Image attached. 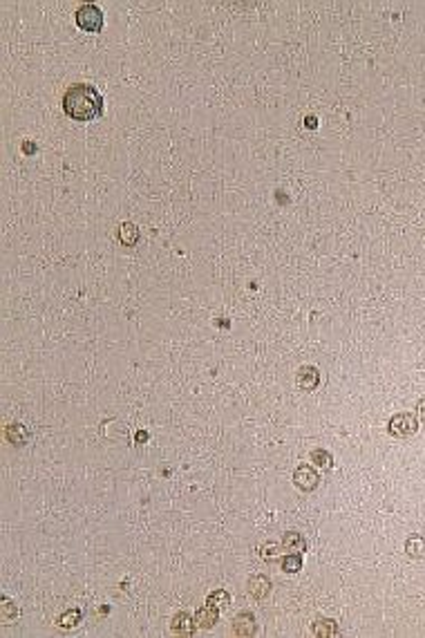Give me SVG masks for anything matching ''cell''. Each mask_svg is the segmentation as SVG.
Returning a JSON list of instances; mask_svg holds the SVG:
<instances>
[{
    "label": "cell",
    "instance_id": "cell-6",
    "mask_svg": "<svg viewBox=\"0 0 425 638\" xmlns=\"http://www.w3.org/2000/svg\"><path fill=\"white\" fill-rule=\"evenodd\" d=\"M215 621H217V609H213V607H204V609H199L195 616V623L204 629H211L215 625Z\"/></svg>",
    "mask_w": 425,
    "mask_h": 638
},
{
    "label": "cell",
    "instance_id": "cell-1",
    "mask_svg": "<svg viewBox=\"0 0 425 638\" xmlns=\"http://www.w3.org/2000/svg\"><path fill=\"white\" fill-rule=\"evenodd\" d=\"M63 110L70 119L88 124L103 114V96L94 85L74 83L63 96Z\"/></svg>",
    "mask_w": 425,
    "mask_h": 638
},
{
    "label": "cell",
    "instance_id": "cell-8",
    "mask_svg": "<svg viewBox=\"0 0 425 638\" xmlns=\"http://www.w3.org/2000/svg\"><path fill=\"white\" fill-rule=\"evenodd\" d=\"M269 580L267 578H262V575H255V578H251V582H249V589H251V593L260 600V598H264L269 593Z\"/></svg>",
    "mask_w": 425,
    "mask_h": 638
},
{
    "label": "cell",
    "instance_id": "cell-9",
    "mask_svg": "<svg viewBox=\"0 0 425 638\" xmlns=\"http://www.w3.org/2000/svg\"><path fill=\"white\" fill-rule=\"evenodd\" d=\"M298 383L302 385L305 390H313L318 383V372L313 370V367H302V370H300V376H298Z\"/></svg>",
    "mask_w": 425,
    "mask_h": 638
},
{
    "label": "cell",
    "instance_id": "cell-4",
    "mask_svg": "<svg viewBox=\"0 0 425 638\" xmlns=\"http://www.w3.org/2000/svg\"><path fill=\"white\" fill-rule=\"evenodd\" d=\"M295 484L305 490H311L318 484V475L309 468V466H302V468L295 470Z\"/></svg>",
    "mask_w": 425,
    "mask_h": 638
},
{
    "label": "cell",
    "instance_id": "cell-11",
    "mask_svg": "<svg viewBox=\"0 0 425 638\" xmlns=\"http://www.w3.org/2000/svg\"><path fill=\"white\" fill-rule=\"evenodd\" d=\"M229 603H231L229 593L221 591V589L208 596V607H213V609H224V607H229Z\"/></svg>",
    "mask_w": 425,
    "mask_h": 638
},
{
    "label": "cell",
    "instance_id": "cell-17",
    "mask_svg": "<svg viewBox=\"0 0 425 638\" xmlns=\"http://www.w3.org/2000/svg\"><path fill=\"white\" fill-rule=\"evenodd\" d=\"M262 557H264V560H269V562L278 560V557H280V547H278V544H267V547L262 549Z\"/></svg>",
    "mask_w": 425,
    "mask_h": 638
},
{
    "label": "cell",
    "instance_id": "cell-13",
    "mask_svg": "<svg viewBox=\"0 0 425 638\" xmlns=\"http://www.w3.org/2000/svg\"><path fill=\"white\" fill-rule=\"evenodd\" d=\"M313 631H316L318 636L329 638V636H334V634H336V625H334V623H329V621H322V623H316V627H313Z\"/></svg>",
    "mask_w": 425,
    "mask_h": 638
},
{
    "label": "cell",
    "instance_id": "cell-7",
    "mask_svg": "<svg viewBox=\"0 0 425 638\" xmlns=\"http://www.w3.org/2000/svg\"><path fill=\"white\" fill-rule=\"evenodd\" d=\"M233 625H235V634H237V636H251V634L255 631V627H253V618H251L249 613H239Z\"/></svg>",
    "mask_w": 425,
    "mask_h": 638
},
{
    "label": "cell",
    "instance_id": "cell-12",
    "mask_svg": "<svg viewBox=\"0 0 425 638\" xmlns=\"http://www.w3.org/2000/svg\"><path fill=\"white\" fill-rule=\"evenodd\" d=\"M137 235H139V231H137V226L134 224H123L121 226V242L123 244H132L137 242Z\"/></svg>",
    "mask_w": 425,
    "mask_h": 638
},
{
    "label": "cell",
    "instance_id": "cell-3",
    "mask_svg": "<svg viewBox=\"0 0 425 638\" xmlns=\"http://www.w3.org/2000/svg\"><path fill=\"white\" fill-rule=\"evenodd\" d=\"M390 430H392L394 434H398V437H403V434H412V432L416 430V423H414V419H412V416H408V414H398V416H394V419H392Z\"/></svg>",
    "mask_w": 425,
    "mask_h": 638
},
{
    "label": "cell",
    "instance_id": "cell-16",
    "mask_svg": "<svg viewBox=\"0 0 425 638\" xmlns=\"http://www.w3.org/2000/svg\"><path fill=\"white\" fill-rule=\"evenodd\" d=\"M425 551V542L421 537H412L410 542H408V553H412V555H421Z\"/></svg>",
    "mask_w": 425,
    "mask_h": 638
},
{
    "label": "cell",
    "instance_id": "cell-19",
    "mask_svg": "<svg viewBox=\"0 0 425 638\" xmlns=\"http://www.w3.org/2000/svg\"><path fill=\"white\" fill-rule=\"evenodd\" d=\"M311 457H313V462H322V464H320L322 468H329V466H331V459L325 455V452H313Z\"/></svg>",
    "mask_w": 425,
    "mask_h": 638
},
{
    "label": "cell",
    "instance_id": "cell-5",
    "mask_svg": "<svg viewBox=\"0 0 425 638\" xmlns=\"http://www.w3.org/2000/svg\"><path fill=\"white\" fill-rule=\"evenodd\" d=\"M282 549L287 553H302L305 551V540L298 535V533H287L285 540H282Z\"/></svg>",
    "mask_w": 425,
    "mask_h": 638
},
{
    "label": "cell",
    "instance_id": "cell-21",
    "mask_svg": "<svg viewBox=\"0 0 425 638\" xmlns=\"http://www.w3.org/2000/svg\"><path fill=\"white\" fill-rule=\"evenodd\" d=\"M307 126H309V128H316V119H313V116H309V119H307Z\"/></svg>",
    "mask_w": 425,
    "mask_h": 638
},
{
    "label": "cell",
    "instance_id": "cell-10",
    "mask_svg": "<svg viewBox=\"0 0 425 638\" xmlns=\"http://www.w3.org/2000/svg\"><path fill=\"white\" fill-rule=\"evenodd\" d=\"M172 631H177V634H193V618L188 613H179L172 621Z\"/></svg>",
    "mask_w": 425,
    "mask_h": 638
},
{
    "label": "cell",
    "instance_id": "cell-18",
    "mask_svg": "<svg viewBox=\"0 0 425 638\" xmlns=\"http://www.w3.org/2000/svg\"><path fill=\"white\" fill-rule=\"evenodd\" d=\"M9 439L11 441H25L27 439V432H25L23 426H11L9 428Z\"/></svg>",
    "mask_w": 425,
    "mask_h": 638
},
{
    "label": "cell",
    "instance_id": "cell-2",
    "mask_svg": "<svg viewBox=\"0 0 425 638\" xmlns=\"http://www.w3.org/2000/svg\"><path fill=\"white\" fill-rule=\"evenodd\" d=\"M76 25L85 29V32H101L103 27V11L96 5H83L76 11Z\"/></svg>",
    "mask_w": 425,
    "mask_h": 638
},
{
    "label": "cell",
    "instance_id": "cell-14",
    "mask_svg": "<svg viewBox=\"0 0 425 638\" xmlns=\"http://www.w3.org/2000/svg\"><path fill=\"white\" fill-rule=\"evenodd\" d=\"M282 567H285V571H287V573H295V571H300V567H302V562H300V555L291 553L289 557H285Z\"/></svg>",
    "mask_w": 425,
    "mask_h": 638
},
{
    "label": "cell",
    "instance_id": "cell-15",
    "mask_svg": "<svg viewBox=\"0 0 425 638\" xmlns=\"http://www.w3.org/2000/svg\"><path fill=\"white\" fill-rule=\"evenodd\" d=\"M78 618H81V611H78V609H74V611H70V613H63L58 623H60V627H74Z\"/></svg>",
    "mask_w": 425,
    "mask_h": 638
},
{
    "label": "cell",
    "instance_id": "cell-20",
    "mask_svg": "<svg viewBox=\"0 0 425 638\" xmlns=\"http://www.w3.org/2000/svg\"><path fill=\"white\" fill-rule=\"evenodd\" d=\"M11 611H16V607H14V605H9V603H5V611H3V613H5V616H9Z\"/></svg>",
    "mask_w": 425,
    "mask_h": 638
}]
</instances>
